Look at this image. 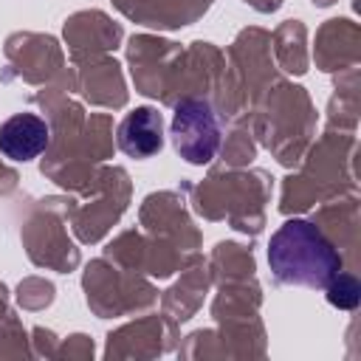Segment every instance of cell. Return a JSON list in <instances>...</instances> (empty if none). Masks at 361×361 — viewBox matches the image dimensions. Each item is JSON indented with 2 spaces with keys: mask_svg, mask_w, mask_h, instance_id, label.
Listing matches in <instances>:
<instances>
[{
  "mask_svg": "<svg viewBox=\"0 0 361 361\" xmlns=\"http://www.w3.org/2000/svg\"><path fill=\"white\" fill-rule=\"evenodd\" d=\"M268 268L279 285L327 288L344 262L310 220H285L268 243Z\"/></svg>",
  "mask_w": 361,
  "mask_h": 361,
  "instance_id": "obj_1",
  "label": "cell"
},
{
  "mask_svg": "<svg viewBox=\"0 0 361 361\" xmlns=\"http://www.w3.org/2000/svg\"><path fill=\"white\" fill-rule=\"evenodd\" d=\"M172 144L189 164H209L220 149V121L209 102L183 99L172 113Z\"/></svg>",
  "mask_w": 361,
  "mask_h": 361,
  "instance_id": "obj_2",
  "label": "cell"
},
{
  "mask_svg": "<svg viewBox=\"0 0 361 361\" xmlns=\"http://www.w3.org/2000/svg\"><path fill=\"white\" fill-rule=\"evenodd\" d=\"M51 127L37 113H14L0 124V152L11 161H34L48 149Z\"/></svg>",
  "mask_w": 361,
  "mask_h": 361,
  "instance_id": "obj_3",
  "label": "cell"
},
{
  "mask_svg": "<svg viewBox=\"0 0 361 361\" xmlns=\"http://www.w3.org/2000/svg\"><path fill=\"white\" fill-rule=\"evenodd\" d=\"M118 149L130 158H149L164 147V118L155 107H135L127 113L116 133Z\"/></svg>",
  "mask_w": 361,
  "mask_h": 361,
  "instance_id": "obj_4",
  "label": "cell"
},
{
  "mask_svg": "<svg viewBox=\"0 0 361 361\" xmlns=\"http://www.w3.org/2000/svg\"><path fill=\"white\" fill-rule=\"evenodd\" d=\"M324 290H327L330 305H336V307H347V310L355 307L358 299H361V288H358V282H355L353 276H347V274H336L333 282H330Z\"/></svg>",
  "mask_w": 361,
  "mask_h": 361,
  "instance_id": "obj_5",
  "label": "cell"
}]
</instances>
